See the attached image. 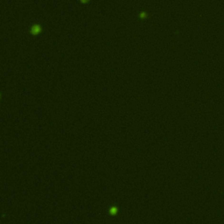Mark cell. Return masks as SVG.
I'll use <instances>...</instances> for the list:
<instances>
[{
    "label": "cell",
    "instance_id": "obj_1",
    "mask_svg": "<svg viewBox=\"0 0 224 224\" xmlns=\"http://www.w3.org/2000/svg\"><path fill=\"white\" fill-rule=\"evenodd\" d=\"M41 32V26L39 24H33L30 29V33L33 34V35H36Z\"/></svg>",
    "mask_w": 224,
    "mask_h": 224
},
{
    "label": "cell",
    "instance_id": "obj_2",
    "mask_svg": "<svg viewBox=\"0 0 224 224\" xmlns=\"http://www.w3.org/2000/svg\"><path fill=\"white\" fill-rule=\"evenodd\" d=\"M117 212H118V209H117L116 207H111L110 208V215H116Z\"/></svg>",
    "mask_w": 224,
    "mask_h": 224
},
{
    "label": "cell",
    "instance_id": "obj_3",
    "mask_svg": "<svg viewBox=\"0 0 224 224\" xmlns=\"http://www.w3.org/2000/svg\"><path fill=\"white\" fill-rule=\"evenodd\" d=\"M139 17H140L141 19L146 18V17H147V12H146V11H141L140 13H139Z\"/></svg>",
    "mask_w": 224,
    "mask_h": 224
}]
</instances>
